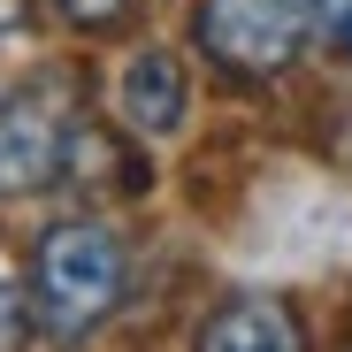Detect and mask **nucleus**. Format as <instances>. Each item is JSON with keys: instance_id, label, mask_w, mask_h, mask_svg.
<instances>
[{"instance_id": "1", "label": "nucleus", "mask_w": 352, "mask_h": 352, "mask_svg": "<svg viewBox=\"0 0 352 352\" xmlns=\"http://www.w3.org/2000/svg\"><path fill=\"white\" fill-rule=\"evenodd\" d=\"M123 299V245L100 222H54L38 238V268H31V307L38 329L54 337H85L115 314Z\"/></svg>"}, {"instance_id": "2", "label": "nucleus", "mask_w": 352, "mask_h": 352, "mask_svg": "<svg viewBox=\"0 0 352 352\" xmlns=\"http://www.w3.org/2000/svg\"><path fill=\"white\" fill-rule=\"evenodd\" d=\"M314 31V0H207L199 46L238 77H276Z\"/></svg>"}, {"instance_id": "3", "label": "nucleus", "mask_w": 352, "mask_h": 352, "mask_svg": "<svg viewBox=\"0 0 352 352\" xmlns=\"http://www.w3.org/2000/svg\"><path fill=\"white\" fill-rule=\"evenodd\" d=\"M69 168V107L54 85L0 100V192H46Z\"/></svg>"}, {"instance_id": "7", "label": "nucleus", "mask_w": 352, "mask_h": 352, "mask_svg": "<svg viewBox=\"0 0 352 352\" xmlns=\"http://www.w3.org/2000/svg\"><path fill=\"white\" fill-rule=\"evenodd\" d=\"M16 329H23V307H16V283H8V276H0V344H8Z\"/></svg>"}, {"instance_id": "6", "label": "nucleus", "mask_w": 352, "mask_h": 352, "mask_svg": "<svg viewBox=\"0 0 352 352\" xmlns=\"http://www.w3.org/2000/svg\"><path fill=\"white\" fill-rule=\"evenodd\" d=\"M314 31H322V46H337L352 62V0H314Z\"/></svg>"}, {"instance_id": "9", "label": "nucleus", "mask_w": 352, "mask_h": 352, "mask_svg": "<svg viewBox=\"0 0 352 352\" xmlns=\"http://www.w3.org/2000/svg\"><path fill=\"white\" fill-rule=\"evenodd\" d=\"M16 8H23V0H0V31H8V23H16Z\"/></svg>"}, {"instance_id": "8", "label": "nucleus", "mask_w": 352, "mask_h": 352, "mask_svg": "<svg viewBox=\"0 0 352 352\" xmlns=\"http://www.w3.org/2000/svg\"><path fill=\"white\" fill-rule=\"evenodd\" d=\"M62 8H69L77 23H100V16H115V8H123V0H62Z\"/></svg>"}, {"instance_id": "5", "label": "nucleus", "mask_w": 352, "mask_h": 352, "mask_svg": "<svg viewBox=\"0 0 352 352\" xmlns=\"http://www.w3.org/2000/svg\"><path fill=\"white\" fill-rule=\"evenodd\" d=\"M199 344H214V352H238V344H276V352H291L299 329H291L268 299H238L230 314H214V322L199 329Z\"/></svg>"}, {"instance_id": "4", "label": "nucleus", "mask_w": 352, "mask_h": 352, "mask_svg": "<svg viewBox=\"0 0 352 352\" xmlns=\"http://www.w3.org/2000/svg\"><path fill=\"white\" fill-rule=\"evenodd\" d=\"M184 69H176V54H138V62L123 69V115L146 131V138H168L176 123H184Z\"/></svg>"}]
</instances>
